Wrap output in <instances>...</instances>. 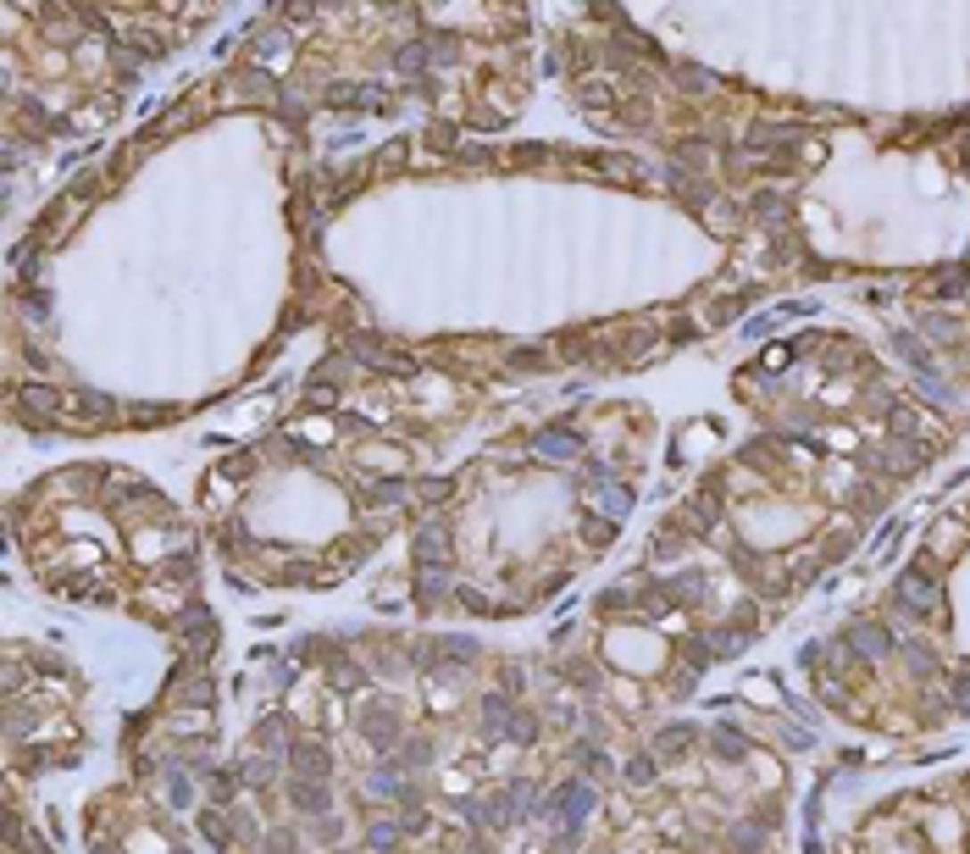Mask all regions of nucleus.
Listing matches in <instances>:
<instances>
[{
    "label": "nucleus",
    "mask_w": 970,
    "mask_h": 854,
    "mask_svg": "<svg viewBox=\"0 0 970 854\" xmlns=\"http://www.w3.org/2000/svg\"><path fill=\"white\" fill-rule=\"evenodd\" d=\"M571 760H582V776H599V771L610 766V760H604V749H594L588 738H577V743H571Z\"/></svg>",
    "instance_id": "obj_12"
},
{
    "label": "nucleus",
    "mask_w": 970,
    "mask_h": 854,
    "mask_svg": "<svg viewBox=\"0 0 970 854\" xmlns=\"http://www.w3.org/2000/svg\"><path fill=\"white\" fill-rule=\"evenodd\" d=\"M849 649H854V655H887L892 633H887V627H876V621H865V627H854V633H849Z\"/></svg>",
    "instance_id": "obj_4"
},
{
    "label": "nucleus",
    "mask_w": 970,
    "mask_h": 854,
    "mask_svg": "<svg viewBox=\"0 0 970 854\" xmlns=\"http://www.w3.org/2000/svg\"><path fill=\"white\" fill-rule=\"evenodd\" d=\"M339 833H344V821H339V816H322V821H316V838H322V843H333Z\"/></svg>",
    "instance_id": "obj_21"
},
{
    "label": "nucleus",
    "mask_w": 970,
    "mask_h": 854,
    "mask_svg": "<svg viewBox=\"0 0 970 854\" xmlns=\"http://www.w3.org/2000/svg\"><path fill=\"white\" fill-rule=\"evenodd\" d=\"M366 843H372V849L399 843V826H394V821H372V826H366Z\"/></svg>",
    "instance_id": "obj_18"
},
{
    "label": "nucleus",
    "mask_w": 970,
    "mask_h": 854,
    "mask_svg": "<svg viewBox=\"0 0 970 854\" xmlns=\"http://www.w3.org/2000/svg\"><path fill=\"white\" fill-rule=\"evenodd\" d=\"M654 771H660V766H654V755H632V760H627V783H632V788H649V783H654Z\"/></svg>",
    "instance_id": "obj_15"
},
{
    "label": "nucleus",
    "mask_w": 970,
    "mask_h": 854,
    "mask_svg": "<svg viewBox=\"0 0 970 854\" xmlns=\"http://www.w3.org/2000/svg\"><path fill=\"white\" fill-rule=\"evenodd\" d=\"M305 406H316V411L339 406V389H333V383H305Z\"/></svg>",
    "instance_id": "obj_17"
},
{
    "label": "nucleus",
    "mask_w": 970,
    "mask_h": 854,
    "mask_svg": "<svg viewBox=\"0 0 970 854\" xmlns=\"http://www.w3.org/2000/svg\"><path fill=\"white\" fill-rule=\"evenodd\" d=\"M172 699H177V705H194V710H211L217 705V683H211L206 671H194V683H184Z\"/></svg>",
    "instance_id": "obj_6"
},
{
    "label": "nucleus",
    "mask_w": 970,
    "mask_h": 854,
    "mask_svg": "<svg viewBox=\"0 0 970 854\" xmlns=\"http://www.w3.org/2000/svg\"><path fill=\"white\" fill-rule=\"evenodd\" d=\"M716 521H721V505H716V499L699 494L694 505H687V527H716Z\"/></svg>",
    "instance_id": "obj_14"
},
{
    "label": "nucleus",
    "mask_w": 970,
    "mask_h": 854,
    "mask_svg": "<svg viewBox=\"0 0 970 854\" xmlns=\"http://www.w3.org/2000/svg\"><path fill=\"white\" fill-rule=\"evenodd\" d=\"M510 361H516V366H527V372H544V349H538V344H527V349H516Z\"/></svg>",
    "instance_id": "obj_20"
},
{
    "label": "nucleus",
    "mask_w": 970,
    "mask_h": 854,
    "mask_svg": "<svg viewBox=\"0 0 970 854\" xmlns=\"http://www.w3.org/2000/svg\"><path fill=\"white\" fill-rule=\"evenodd\" d=\"M954 699H959V705H970V677H954Z\"/></svg>",
    "instance_id": "obj_22"
},
{
    "label": "nucleus",
    "mask_w": 970,
    "mask_h": 854,
    "mask_svg": "<svg viewBox=\"0 0 970 854\" xmlns=\"http://www.w3.org/2000/svg\"><path fill=\"white\" fill-rule=\"evenodd\" d=\"M239 783H250V788H272L277 783V766H272V755H244V766H239Z\"/></svg>",
    "instance_id": "obj_7"
},
{
    "label": "nucleus",
    "mask_w": 970,
    "mask_h": 854,
    "mask_svg": "<svg viewBox=\"0 0 970 854\" xmlns=\"http://www.w3.org/2000/svg\"><path fill=\"white\" fill-rule=\"evenodd\" d=\"M289 760H294L300 783H327V776H333V755H327L316 738H294L289 743Z\"/></svg>",
    "instance_id": "obj_2"
},
{
    "label": "nucleus",
    "mask_w": 970,
    "mask_h": 854,
    "mask_svg": "<svg viewBox=\"0 0 970 854\" xmlns=\"http://www.w3.org/2000/svg\"><path fill=\"white\" fill-rule=\"evenodd\" d=\"M294 805L305 816H333V788L327 783H294Z\"/></svg>",
    "instance_id": "obj_5"
},
{
    "label": "nucleus",
    "mask_w": 970,
    "mask_h": 854,
    "mask_svg": "<svg viewBox=\"0 0 970 854\" xmlns=\"http://www.w3.org/2000/svg\"><path fill=\"white\" fill-rule=\"evenodd\" d=\"M710 749H716V755H727V760H737V755H749V743L732 733V727H716V733H710Z\"/></svg>",
    "instance_id": "obj_13"
},
{
    "label": "nucleus",
    "mask_w": 970,
    "mask_h": 854,
    "mask_svg": "<svg viewBox=\"0 0 970 854\" xmlns=\"http://www.w3.org/2000/svg\"><path fill=\"white\" fill-rule=\"evenodd\" d=\"M405 494H411V483H405V477H382V483H366V499H372V505H405Z\"/></svg>",
    "instance_id": "obj_9"
},
{
    "label": "nucleus",
    "mask_w": 970,
    "mask_h": 854,
    "mask_svg": "<svg viewBox=\"0 0 970 854\" xmlns=\"http://www.w3.org/2000/svg\"><path fill=\"white\" fill-rule=\"evenodd\" d=\"M566 833H577L582 821H588V810H594V788H588V776H571V783H560L555 793H549V805H544Z\"/></svg>",
    "instance_id": "obj_1"
},
{
    "label": "nucleus",
    "mask_w": 970,
    "mask_h": 854,
    "mask_svg": "<svg viewBox=\"0 0 970 854\" xmlns=\"http://www.w3.org/2000/svg\"><path fill=\"white\" fill-rule=\"evenodd\" d=\"M577 527H582V538H588L594 549L616 538V521H610V516H588V511H582V516H577Z\"/></svg>",
    "instance_id": "obj_11"
},
{
    "label": "nucleus",
    "mask_w": 970,
    "mask_h": 854,
    "mask_svg": "<svg viewBox=\"0 0 970 854\" xmlns=\"http://www.w3.org/2000/svg\"><path fill=\"white\" fill-rule=\"evenodd\" d=\"M172 854H189V849H172Z\"/></svg>",
    "instance_id": "obj_23"
},
{
    "label": "nucleus",
    "mask_w": 970,
    "mask_h": 854,
    "mask_svg": "<svg viewBox=\"0 0 970 854\" xmlns=\"http://www.w3.org/2000/svg\"><path fill=\"white\" fill-rule=\"evenodd\" d=\"M394 67H399V72H411V78H416V72L427 67V56H422V45H405V50H399V56H394Z\"/></svg>",
    "instance_id": "obj_19"
},
{
    "label": "nucleus",
    "mask_w": 970,
    "mask_h": 854,
    "mask_svg": "<svg viewBox=\"0 0 970 854\" xmlns=\"http://www.w3.org/2000/svg\"><path fill=\"white\" fill-rule=\"evenodd\" d=\"M505 738L510 743H532V738H538V727H532L527 710H516V716H510V727H505Z\"/></svg>",
    "instance_id": "obj_16"
},
{
    "label": "nucleus",
    "mask_w": 970,
    "mask_h": 854,
    "mask_svg": "<svg viewBox=\"0 0 970 854\" xmlns=\"http://www.w3.org/2000/svg\"><path fill=\"white\" fill-rule=\"evenodd\" d=\"M17 406H22V416H34V411L45 416V411H56V406H62V394H56V389H22V394H17Z\"/></svg>",
    "instance_id": "obj_10"
},
{
    "label": "nucleus",
    "mask_w": 970,
    "mask_h": 854,
    "mask_svg": "<svg viewBox=\"0 0 970 854\" xmlns=\"http://www.w3.org/2000/svg\"><path fill=\"white\" fill-rule=\"evenodd\" d=\"M687 743H694V727H687V721H677V727H666V733L654 738V755H660V760H671V755H682Z\"/></svg>",
    "instance_id": "obj_8"
},
{
    "label": "nucleus",
    "mask_w": 970,
    "mask_h": 854,
    "mask_svg": "<svg viewBox=\"0 0 970 854\" xmlns=\"http://www.w3.org/2000/svg\"><path fill=\"white\" fill-rule=\"evenodd\" d=\"M532 449H538L544 461H571L577 456V433H566V427H538V433H532Z\"/></svg>",
    "instance_id": "obj_3"
}]
</instances>
